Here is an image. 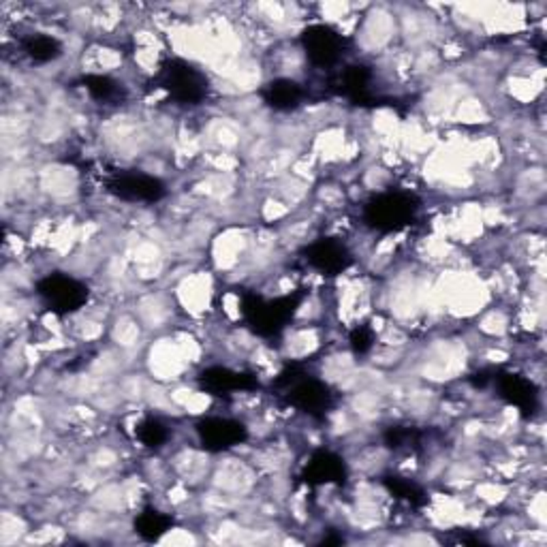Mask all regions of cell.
<instances>
[{"label":"cell","mask_w":547,"mask_h":547,"mask_svg":"<svg viewBox=\"0 0 547 547\" xmlns=\"http://www.w3.org/2000/svg\"><path fill=\"white\" fill-rule=\"evenodd\" d=\"M28 531H26V524L19 516L15 513H9L4 511L2 513V543L4 546H11V543H17L21 537H26Z\"/></svg>","instance_id":"1"}]
</instances>
